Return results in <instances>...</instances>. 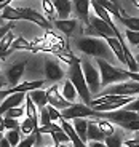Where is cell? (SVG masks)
Masks as SVG:
<instances>
[{
    "instance_id": "obj_51",
    "label": "cell",
    "mask_w": 139,
    "mask_h": 147,
    "mask_svg": "<svg viewBox=\"0 0 139 147\" xmlns=\"http://www.w3.org/2000/svg\"><path fill=\"white\" fill-rule=\"evenodd\" d=\"M125 147H134V146H125Z\"/></svg>"
},
{
    "instance_id": "obj_5",
    "label": "cell",
    "mask_w": 139,
    "mask_h": 147,
    "mask_svg": "<svg viewBox=\"0 0 139 147\" xmlns=\"http://www.w3.org/2000/svg\"><path fill=\"white\" fill-rule=\"evenodd\" d=\"M96 118H104L110 123H117L121 128V126L128 125L131 121L139 120V114L126 109H117V110H112V112H96Z\"/></svg>"
},
{
    "instance_id": "obj_20",
    "label": "cell",
    "mask_w": 139,
    "mask_h": 147,
    "mask_svg": "<svg viewBox=\"0 0 139 147\" xmlns=\"http://www.w3.org/2000/svg\"><path fill=\"white\" fill-rule=\"evenodd\" d=\"M88 142L94 141V142H104L106 141V134H104L98 126V121H88Z\"/></svg>"
},
{
    "instance_id": "obj_4",
    "label": "cell",
    "mask_w": 139,
    "mask_h": 147,
    "mask_svg": "<svg viewBox=\"0 0 139 147\" xmlns=\"http://www.w3.org/2000/svg\"><path fill=\"white\" fill-rule=\"evenodd\" d=\"M99 67V74H101V86H110L115 83H121L123 80H130L126 75V70L113 67L109 61L106 59H96Z\"/></svg>"
},
{
    "instance_id": "obj_42",
    "label": "cell",
    "mask_w": 139,
    "mask_h": 147,
    "mask_svg": "<svg viewBox=\"0 0 139 147\" xmlns=\"http://www.w3.org/2000/svg\"><path fill=\"white\" fill-rule=\"evenodd\" d=\"M86 144H88V147H107L104 142H94V141H90Z\"/></svg>"
},
{
    "instance_id": "obj_33",
    "label": "cell",
    "mask_w": 139,
    "mask_h": 147,
    "mask_svg": "<svg viewBox=\"0 0 139 147\" xmlns=\"http://www.w3.org/2000/svg\"><path fill=\"white\" fill-rule=\"evenodd\" d=\"M7 141L11 144V147H18V144L21 142V134H19L18 129H11V131L7 133Z\"/></svg>"
},
{
    "instance_id": "obj_34",
    "label": "cell",
    "mask_w": 139,
    "mask_h": 147,
    "mask_svg": "<svg viewBox=\"0 0 139 147\" xmlns=\"http://www.w3.org/2000/svg\"><path fill=\"white\" fill-rule=\"evenodd\" d=\"M26 114V107H13V109H10L7 112V114H5V117L7 118H21L22 115Z\"/></svg>"
},
{
    "instance_id": "obj_13",
    "label": "cell",
    "mask_w": 139,
    "mask_h": 147,
    "mask_svg": "<svg viewBox=\"0 0 139 147\" xmlns=\"http://www.w3.org/2000/svg\"><path fill=\"white\" fill-rule=\"evenodd\" d=\"M26 66H27V61H21V63H18V64H13V66L7 70V82L11 85V88H13V86H16V85H18V82L21 80Z\"/></svg>"
},
{
    "instance_id": "obj_52",
    "label": "cell",
    "mask_w": 139,
    "mask_h": 147,
    "mask_svg": "<svg viewBox=\"0 0 139 147\" xmlns=\"http://www.w3.org/2000/svg\"><path fill=\"white\" fill-rule=\"evenodd\" d=\"M47 147H56V146H47Z\"/></svg>"
},
{
    "instance_id": "obj_31",
    "label": "cell",
    "mask_w": 139,
    "mask_h": 147,
    "mask_svg": "<svg viewBox=\"0 0 139 147\" xmlns=\"http://www.w3.org/2000/svg\"><path fill=\"white\" fill-rule=\"evenodd\" d=\"M98 126H99V129L106 134V138L115 133V126H113L110 121H107V120H99L98 121Z\"/></svg>"
},
{
    "instance_id": "obj_36",
    "label": "cell",
    "mask_w": 139,
    "mask_h": 147,
    "mask_svg": "<svg viewBox=\"0 0 139 147\" xmlns=\"http://www.w3.org/2000/svg\"><path fill=\"white\" fill-rule=\"evenodd\" d=\"M35 144H37V136L35 134H29L18 144V147H34Z\"/></svg>"
},
{
    "instance_id": "obj_18",
    "label": "cell",
    "mask_w": 139,
    "mask_h": 147,
    "mask_svg": "<svg viewBox=\"0 0 139 147\" xmlns=\"http://www.w3.org/2000/svg\"><path fill=\"white\" fill-rule=\"evenodd\" d=\"M50 136L53 138L55 146H59V144H62V142H70L69 136H67L66 131L61 128L59 123H51V126H50Z\"/></svg>"
},
{
    "instance_id": "obj_2",
    "label": "cell",
    "mask_w": 139,
    "mask_h": 147,
    "mask_svg": "<svg viewBox=\"0 0 139 147\" xmlns=\"http://www.w3.org/2000/svg\"><path fill=\"white\" fill-rule=\"evenodd\" d=\"M2 19L13 22V21H32L37 26L43 27L47 30H51L53 24L48 21L45 16H42L40 13H37L32 8H18V7H7L5 10H2Z\"/></svg>"
},
{
    "instance_id": "obj_21",
    "label": "cell",
    "mask_w": 139,
    "mask_h": 147,
    "mask_svg": "<svg viewBox=\"0 0 139 147\" xmlns=\"http://www.w3.org/2000/svg\"><path fill=\"white\" fill-rule=\"evenodd\" d=\"M16 50H29V51H32V53H38V50L35 48L34 42H27L26 38H22V37L15 38V42H13V45H11V48H10V53L16 51Z\"/></svg>"
},
{
    "instance_id": "obj_6",
    "label": "cell",
    "mask_w": 139,
    "mask_h": 147,
    "mask_svg": "<svg viewBox=\"0 0 139 147\" xmlns=\"http://www.w3.org/2000/svg\"><path fill=\"white\" fill-rule=\"evenodd\" d=\"M61 117L64 120H75V118H86V117H96V110L93 107L86 106V104L74 102L70 104V107H67L66 110L61 112Z\"/></svg>"
},
{
    "instance_id": "obj_44",
    "label": "cell",
    "mask_w": 139,
    "mask_h": 147,
    "mask_svg": "<svg viewBox=\"0 0 139 147\" xmlns=\"http://www.w3.org/2000/svg\"><path fill=\"white\" fill-rule=\"evenodd\" d=\"M5 85H7V80H3V78H2V77H0V90H2V88H3V86H5Z\"/></svg>"
},
{
    "instance_id": "obj_15",
    "label": "cell",
    "mask_w": 139,
    "mask_h": 147,
    "mask_svg": "<svg viewBox=\"0 0 139 147\" xmlns=\"http://www.w3.org/2000/svg\"><path fill=\"white\" fill-rule=\"evenodd\" d=\"M55 27L58 30H61L64 35L72 37L74 34H75V30L78 29V19H74V18H69V19H55Z\"/></svg>"
},
{
    "instance_id": "obj_43",
    "label": "cell",
    "mask_w": 139,
    "mask_h": 147,
    "mask_svg": "<svg viewBox=\"0 0 139 147\" xmlns=\"http://www.w3.org/2000/svg\"><path fill=\"white\" fill-rule=\"evenodd\" d=\"M0 147H11V144L7 141V138H3V139H2V142H0Z\"/></svg>"
},
{
    "instance_id": "obj_40",
    "label": "cell",
    "mask_w": 139,
    "mask_h": 147,
    "mask_svg": "<svg viewBox=\"0 0 139 147\" xmlns=\"http://www.w3.org/2000/svg\"><path fill=\"white\" fill-rule=\"evenodd\" d=\"M123 109L131 110V112H136V114H139V98H138V99H134L133 102H130L128 106H125Z\"/></svg>"
},
{
    "instance_id": "obj_16",
    "label": "cell",
    "mask_w": 139,
    "mask_h": 147,
    "mask_svg": "<svg viewBox=\"0 0 139 147\" xmlns=\"http://www.w3.org/2000/svg\"><path fill=\"white\" fill-rule=\"evenodd\" d=\"M103 40L106 42L107 45H109V48H110V51L115 55V58L120 61L121 64H125L126 66V58H125V51H123V47H121V43H120V40H118L117 37H103Z\"/></svg>"
},
{
    "instance_id": "obj_27",
    "label": "cell",
    "mask_w": 139,
    "mask_h": 147,
    "mask_svg": "<svg viewBox=\"0 0 139 147\" xmlns=\"http://www.w3.org/2000/svg\"><path fill=\"white\" fill-rule=\"evenodd\" d=\"M104 144H106L107 147H123V139H121V134L115 131L113 134H110V136L106 138Z\"/></svg>"
},
{
    "instance_id": "obj_1",
    "label": "cell",
    "mask_w": 139,
    "mask_h": 147,
    "mask_svg": "<svg viewBox=\"0 0 139 147\" xmlns=\"http://www.w3.org/2000/svg\"><path fill=\"white\" fill-rule=\"evenodd\" d=\"M75 47L80 50L82 53L88 56H93L96 59H106V61H110L113 53L110 51L109 45L101 38V37H78L75 38Z\"/></svg>"
},
{
    "instance_id": "obj_45",
    "label": "cell",
    "mask_w": 139,
    "mask_h": 147,
    "mask_svg": "<svg viewBox=\"0 0 139 147\" xmlns=\"http://www.w3.org/2000/svg\"><path fill=\"white\" fill-rule=\"evenodd\" d=\"M3 129H5V126H3V118L0 117V133L3 131Z\"/></svg>"
},
{
    "instance_id": "obj_24",
    "label": "cell",
    "mask_w": 139,
    "mask_h": 147,
    "mask_svg": "<svg viewBox=\"0 0 139 147\" xmlns=\"http://www.w3.org/2000/svg\"><path fill=\"white\" fill-rule=\"evenodd\" d=\"M13 42H15V35H13L11 30L0 40V56H2V59H5L10 55V48H11V45H13Z\"/></svg>"
},
{
    "instance_id": "obj_7",
    "label": "cell",
    "mask_w": 139,
    "mask_h": 147,
    "mask_svg": "<svg viewBox=\"0 0 139 147\" xmlns=\"http://www.w3.org/2000/svg\"><path fill=\"white\" fill-rule=\"evenodd\" d=\"M82 69H83V75H85L88 88H90V93H98L101 90V74L86 59L82 61Z\"/></svg>"
},
{
    "instance_id": "obj_26",
    "label": "cell",
    "mask_w": 139,
    "mask_h": 147,
    "mask_svg": "<svg viewBox=\"0 0 139 147\" xmlns=\"http://www.w3.org/2000/svg\"><path fill=\"white\" fill-rule=\"evenodd\" d=\"M118 21H120L128 30L139 32V18H134V16H120Z\"/></svg>"
},
{
    "instance_id": "obj_50",
    "label": "cell",
    "mask_w": 139,
    "mask_h": 147,
    "mask_svg": "<svg viewBox=\"0 0 139 147\" xmlns=\"http://www.w3.org/2000/svg\"><path fill=\"white\" fill-rule=\"evenodd\" d=\"M2 139H3V136H2V133H0V142H2Z\"/></svg>"
},
{
    "instance_id": "obj_25",
    "label": "cell",
    "mask_w": 139,
    "mask_h": 147,
    "mask_svg": "<svg viewBox=\"0 0 139 147\" xmlns=\"http://www.w3.org/2000/svg\"><path fill=\"white\" fill-rule=\"evenodd\" d=\"M62 96H64L70 104H74V101L77 99L78 93H77V90H75V86L72 85V82H70V80H66V82H64V85H62Z\"/></svg>"
},
{
    "instance_id": "obj_17",
    "label": "cell",
    "mask_w": 139,
    "mask_h": 147,
    "mask_svg": "<svg viewBox=\"0 0 139 147\" xmlns=\"http://www.w3.org/2000/svg\"><path fill=\"white\" fill-rule=\"evenodd\" d=\"M74 7H75V11H77V16L88 27L90 26V15H88V10L91 7V0H74Z\"/></svg>"
},
{
    "instance_id": "obj_37",
    "label": "cell",
    "mask_w": 139,
    "mask_h": 147,
    "mask_svg": "<svg viewBox=\"0 0 139 147\" xmlns=\"http://www.w3.org/2000/svg\"><path fill=\"white\" fill-rule=\"evenodd\" d=\"M3 126L8 129V131H11V129H19L21 128V125L18 123V120H15V118H3Z\"/></svg>"
},
{
    "instance_id": "obj_46",
    "label": "cell",
    "mask_w": 139,
    "mask_h": 147,
    "mask_svg": "<svg viewBox=\"0 0 139 147\" xmlns=\"http://www.w3.org/2000/svg\"><path fill=\"white\" fill-rule=\"evenodd\" d=\"M56 147H72V146H67V144H59V146H56Z\"/></svg>"
},
{
    "instance_id": "obj_9",
    "label": "cell",
    "mask_w": 139,
    "mask_h": 147,
    "mask_svg": "<svg viewBox=\"0 0 139 147\" xmlns=\"http://www.w3.org/2000/svg\"><path fill=\"white\" fill-rule=\"evenodd\" d=\"M47 98H48V104L53 106L55 109H58L59 112H62V110H66L67 107H70V102L62 96V93H59L58 83L51 85V86L47 90Z\"/></svg>"
},
{
    "instance_id": "obj_29",
    "label": "cell",
    "mask_w": 139,
    "mask_h": 147,
    "mask_svg": "<svg viewBox=\"0 0 139 147\" xmlns=\"http://www.w3.org/2000/svg\"><path fill=\"white\" fill-rule=\"evenodd\" d=\"M56 56H58L61 61H64V63H67L69 66H72V64H75V63H82V59H78V58H75V56L72 55V53H62V51H56Z\"/></svg>"
},
{
    "instance_id": "obj_47",
    "label": "cell",
    "mask_w": 139,
    "mask_h": 147,
    "mask_svg": "<svg viewBox=\"0 0 139 147\" xmlns=\"http://www.w3.org/2000/svg\"><path fill=\"white\" fill-rule=\"evenodd\" d=\"M109 2H112V3H115V5H118V0H109Z\"/></svg>"
},
{
    "instance_id": "obj_35",
    "label": "cell",
    "mask_w": 139,
    "mask_h": 147,
    "mask_svg": "<svg viewBox=\"0 0 139 147\" xmlns=\"http://www.w3.org/2000/svg\"><path fill=\"white\" fill-rule=\"evenodd\" d=\"M125 37H126V40L130 42V45H133V47H139V32H134V30L126 29Z\"/></svg>"
},
{
    "instance_id": "obj_49",
    "label": "cell",
    "mask_w": 139,
    "mask_h": 147,
    "mask_svg": "<svg viewBox=\"0 0 139 147\" xmlns=\"http://www.w3.org/2000/svg\"><path fill=\"white\" fill-rule=\"evenodd\" d=\"M134 3H136V7L139 8V0H134Z\"/></svg>"
},
{
    "instance_id": "obj_12",
    "label": "cell",
    "mask_w": 139,
    "mask_h": 147,
    "mask_svg": "<svg viewBox=\"0 0 139 147\" xmlns=\"http://www.w3.org/2000/svg\"><path fill=\"white\" fill-rule=\"evenodd\" d=\"M27 93H15V94H10L8 98H5L2 102H0V117L3 114H7L10 109L13 107H19L22 101H26Z\"/></svg>"
},
{
    "instance_id": "obj_39",
    "label": "cell",
    "mask_w": 139,
    "mask_h": 147,
    "mask_svg": "<svg viewBox=\"0 0 139 147\" xmlns=\"http://www.w3.org/2000/svg\"><path fill=\"white\" fill-rule=\"evenodd\" d=\"M121 128L126 129V131H136V133H139V120L131 121V123H128V125L121 126Z\"/></svg>"
},
{
    "instance_id": "obj_14",
    "label": "cell",
    "mask_w": 139,
    "mask_h": 147,
    "mask_svg": "<svg viewBox=\"0 0 139 147\" xmlns=\"http://www.w3.org/2000/svg\"><path fill=\"white\" fill-rule=\"evenodd\" d=\"M90 26L96 30L98 37H101V38H103V37H115V32L110 29L109 24H107L106 21H103L101 18H98V16L90 18Z\"/></svg>"
},
{
    "instance_id": "obj_38",
    "label": "cell",
    "mask_w": 139,
    "mask_h": 147,
    "mask_svg": "<svg viewBox=\"0 0 139 147\" xmlns=\"http://www.w3.org/2000/svg\"><path fill=\"white\" fill-rule=\"evenodd\" d=\"M47 109H48V112H50V118H51V121L55 123V121H58V120H61V112H59L58 109H55L53 106H47Z\"/></svg>"
},
{
    "instance_id": "obj_32",
    "label": "cell",
    "mask_w": 139,
    "mask_h": 147,
    "mask_svg": "<svg viewBox=\"0 0 139 147\" xmlns=\"http://www.w3.org/2000/svg\"><path fill=\"white\" fill-rule=\"evenodd\" d=\"M53 121L51 118H50V112H48L47 107H43V109H40V114H38V125L40 126H50Z\"/></svg>"
},
{
    "instance_id": "obj_8",
    "label": "cell",
    "mask_w": 139,
    "mask_h": 147,
    "mask_svg": "<svg viewBox=\"0 0 139 147\" xmlns=\"http://www.w3.org/2000/svg\"><path fill=\"white\" fill-rule=\"evenodd\" d=\"M104 94H117V96H136L139 94V83L133 80H126L121 83L110 85L104 90Z\"/></svg>"
},
{
    "instance_id": "obj_3",
    "label": "cell",
    "mask_w": 139,
    "mask_h": 147,
    "mask_svg": "<svg viewBox=\"0 0 139 147\" xmlns=\"http://www.w3.org/2000/svg\"><path fill=\"white\" fill-rule=\"evenodd\" d=\"M67 78L72 82V85L75 86L78 96L83 104L90 106L91 104V93H90V88L86 85V80H85L83 75V69H82V63H75L72 66H69V72H67Z\"/></svg>"
},
{
    "instance_id": "obj_10",
    "label": "cell",
    "mask_w": 139,
    "mask_h": 147,
    "mask_svg": "<svg viewBox=\"0 0 139 147\" xmlns=\"http://www.w3.org/2000/svg\"><path fill=\"white\" fill-rule=\"evenodd\" d=\"M45 80H30V82H22V83H18L16 86L10 90H5V91H0V98H8L10 94H15V93H27V91H35V90L43 88Z\"/></svg>"
},
{
    "instance_id": "obj_22",
    "label": "cell",
    "mask_w": 139,
    "mask_h": 147,
    "mask_svg": "<svg viewBox=\"0 0 139 147\" xmlns=\"http://www.w3.org/2000/svg\"><path fill=\"white\" fill-rule=\"evenodd\" d=\"M74 129H75V133L78 134V138L82 139V142L86 144L88 142V120H85V118H75L74 120Z\"/></svg>"
},
{
    "instance_id": "obj_54",
    "label": "cell",
    "mask_w": 139,
    "mask_h": 147,
    "mask_svg": "<svg viewBox=\"0 0 139 147\" xmlns=\"http://www.w3.org/2000/svg\"><path fill=\"white\" fill-rule=\"evenodd\" d=\"M34 147H38V146H34Z\"/></svg>"
},
{
    "instance_id": "obj_11",
    "label": "cell",
    "mask_w": 139,
    "mask_h": 147,
    "mask_svg": "<svg viewBox=\"0 0 139 147\" xmlns=\"http://www.w3.org/2000/svg\"><path fill=\"white\" fill-rule=\"evenodd\" d=\"M45 77H47V80L58 83L59 80L64 78V70H62L59 63H56L55 59L47 58L45 59Z\"/></svg>"
},
{
    "instance_id": "obj_30",
    "label": "cell",
    "mask_w": 139,
    "mask_h": 147,
    "mask_svg": "<svg viewBox=\"0 0 139 147\" xmlns=\"http://www.w3.org/2000/svg\"><path fill=\"white\" fill-rule=\"evenodd\" d=\"M19 129H21L26 136H29V134H37V128H35V125L32 123V120H30V118H26V120L22 121L21 128H19Z\"/></svg>"
},
{
    "instance_id": "obj_28",
    "label": "cell",
    "mask_w": 139,
    "mask_h": 147,
    "mask_svg": "<svg viewBox=\"0 0 139 147\" xmlns=\"http://www.w3.org/2000/svg\"><path fill=\"white\" fill-rule=\"evenodd\" d=\"M40 3H42V7H43V11L47 13V19L50 22H51V19L55 21L56 8H55V5H53V2L51 0H40Z\"/></svg>"
},
{
    "instance_id": "obj_41",
    "label": "cell",
    "mask_w": 139,
    "mask_h": 147,
    "mask_svg": "<svg viewBox=\"0 0 139 147\" xmlns=\"http://www.w3.org/2000/svg\"><path fill=\"white\" fill-rule=\"evenodd\" d=\"M126 75H128L130 80L138 82V83H139V72H130V70H126Z\"/></svg>"
},
{
    "instance_id": "obj_23",
    "label": "cell",
    "mask_w": 139,
    "mask_h": 147,
    "mask_svg": "<svg viewBox=\"0 0 139 147\" xmlns=\"http://www.w3.org/2000/svg\"><path fill=\"white\" fill-rule=\"evenodd\" d=\"M29 96L37 107L43 109V107L48 106V98H47V91H45V90L40 88V90H35V91H30Z\"/></svg>"
},
{
    "instance_id": "obj_53",
    "label": "cell",
    "mask_w": 139,
    "mask_h": 147,
    "mask_svg": "<svg viewBox=\"0 0 139 147\" xmlns=\"http://www.w3.org/2000/svg\"><path fill=\"white\" fill-rule=\"evenodd\" d=\"M0 19H2V15H0Z\"/></svg>"
},
{
    "instance_id": "obj_48",
    "label": "cell",
    "mask_w": 139,
    "mask_h": 147,
    "mask_svg": "<svg viewBox=\"0 0 139 147\" xmlns=\"http://www.w3.org/2000/svg\"><path fill=\"white\" fill-rule=\"evenodd\" d=\"M136 64H138V67H139V55H138V58H136Z\"/></svg>"
},
{
    "instance_id": "obj_19",
    "label": "cell",
    "mask_w": 139,
    "mask_h": 147,
    "mask_svg": "<svg viewBox=\"0 0 139 147\" xmlns=\"http://www.w3.org/2000/svg\"><path fill=\"white\" fill-rule=\"evenodd\" d=\"M53 5L56 8V13H58L59 19H69L70 11H72V3L70 0H51Z\"/></svg>"
}]
</instances>
